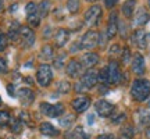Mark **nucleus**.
<instances>
[{"instance_id":"obj_1","label":"nucleus","mask_w":150,"mask_h":139,"mask_svg":"<svg viewBox=\"0 0 150 139\" xmlns=\"http://www.w3.org/2000/svg\"><path fill=\"white\" fill-rule=\"evenodd\" d=\"M131 95L136 102H145L150 96V81L145 78H136L131 86Z\"/></svg>"},{"instance_id":"obj_2","label":"nucleus","mask_w":150,"mask_h":139,"mask_svg":"<svg viewBox=\"0 0 150 139\" xmlns=\"http://www.w3.org/2000/svg\"><path fill=\"white\" fill-rule=\"evenodd\" d=\"M53 79V70L49 64H40L36 71V81L38 84L43 88L50 85V82Z\"/></svg>"},{"instance_id":"obj_3","label":"nucleus","mask_w":150,"mask_h":139,"mask_svg":"<svg viewBox=\"0 0 150 139\" xmlns=\"http://www.w3.org/2000/svg\"><path fill=\"white\" fill-rule=\"evenodd\" d=\"M39 109H40V111H42L45 116L52 117V118H57V117H60V116L64 113V106H63L61 103L50 104V103L43 102V103H40Z\"/></svg>"},{"instance_id":"obj_4","label":"nucleus","mask_w":150,"mask_h":139,"mask_svg":"<svg viewBox=\"0 0 150 139\" xmlns=\"http://www.w3.org/2000/svg\"><path fill=\"white\" fill-rule=\"evenodd\" d=\"M79 82L85 86L86 89H92V88H95L96 84L99 82V71H96L95 68L86 70L85 72L81 75Z\"/></svg>"},{"instance_id":"obj_5","label":"nucleus","mask_w":150,"mask_h":139,"mask_svg":"<svg viewBox=\"0 0 150 139\" xmlns=\"http://www.w3.org/2000/svg\"><path fill=\"white\" fill-rule=\"evenodd\" d=\"M99 43H100V33L97 32V31H88V32L82 36V39H81V46H82V49L83 48L93 49V48H96Z\"/></svg>"},{"instance_id":"obj_6","label":"nucleus","mask_w":150,"mask_h":139,"mask_svg":"<svg viewBox=\"0 0 150 139\" xmlns=\"http://www.w3.org/2000/svg\"><path fill=\"white\" fill-rule=\"evenodd\" d=\"M95 110H96V113L100 116V117L107 118V117H110V116H111L112 113H114L115 107H114V104H112V103L100 99V100H97V102L95 103Z\"/></svg>"},{"instance_id":"obj_7","label":"nucleus","mask_w":150,"mask_h":139,"mask_svg":"<svg viewBox=\"0 0 150 139\" xmlns=\"http://www.w3.org/2000/svg\"><path fill=\"white\" fill-rule=\"evenodd\" d=\"M131 68L134 71L135 75H138L139 78H142V75L145 74L146 71V63H145V57L140 53H136L132 59V63H131Z\"/></svg>"},{"instance_id":"obj_8","label":"nucleus","mask_w":150,"mask_h":139,"mask_svg":"<svg viewBox=\"0 0 150 139\" xmlns=\"http://www.w3.org/2000/svg\"><path fill=\"white\" fill-rule=\"evenodd\" d=\"M102 17V7L100 6H92L91 9H88V11L85 13V24L88 25H96V22L100 20Z\"/></svg>"},{"instance_id":"obj_9","label":"nucleus","mask_w":150,"mask_h":139,"mask_svg":"<svg viewBox=\"0 0 150 139\" xmlns=\"http://www.w3.org/2000/svg\"><path fill=\"white\" fill-rule=\"evenodd\" d=\"M91 97L86 96V95H81V96L75 97L74 100H72V109L75 110V113H85L88 109H89V106H91Z\"/></svg>"},{"instance_id":"obj_10","label":"nucleus","mask_w":150,"mask_h":139,"mask_svg":"<svg viewBox=\"0 0 150 139\" xmlns=\"http://www.w3.org/2000/svg\"><path fill=\"white\" fill-rule=\"evenodd\" d=\"M131 40L134 43L135 46L140 50H145L147 48V35L143 29H136L134 33H132V36H131Z\"/></svg>"},{"instance_id":"obj_11","label":"nucleus","mask_w":150,"mask_h":139,"mask_svg":"<svg viewBox=\"0 0 150 139\" xmlns=\"http://www.w3.org/2000/svg\"><path fill=\"white\" fill-rule=\"evenodd\" d=\"M107 71H108V79H110V84H118L121 81V70H120V65H118L117 61H111L110 64L107 65Z\"/></svg>"},{"instance_id":"obj_12","label":"nucleus","mask_w":150,"mask_h":139,"mask_svg":"<svg viewBox=\"0 0 150 139\" xmlns=\"http://www.w3.org/2000/svg\"><path fill=\"white\" fill-rule=\"evenodd\" d=\"M82 70H83V67L78 60H71L65 67V72L70 78H78L82 75Z\"/></svg>"},{"instance_id":"obj_13","label":"nucleus","mask_w":150,"mask_h":139,"mask_svg":"<svg viewBox=\"0 0 150 139\" xmlns=\"http://www.w3.org/2000/svg\"><path fill=\"white\" fill-rule=\"evenodd\" d=\"M20 36H21L22 42H24V46L25 48H29L32 46L33 42H35V32L29 27H20Z\"/></svg>"},{"instance_id":"obj_14","label":"nucleus","mask_w":150,"mask_h":139,"mask_svg":"<svg viewBox=\"0 0 150 139\" xmlns=\"http://www.w3.org/2000/svg\"><path fill=\"white\" fill-rule=\"evenodd\" d=\"M97 63H99V54L93 53V52L82 54V57H81V64H82L83 68H93Z\"/></svg>"},{"instance_id":"obj_15","label":"nucleus","mask_w":150,"mask_h":139,"mask_svg":"<svg viewBox=\"0 0 150 139\" xmlns=\"http://www.w3.org/2000/svg\"><path fill=\"white\" fill-rule=\"evenodd\" d=\"M117 33H118V14L115 11H112L111 14H110V20H108L106 35H107L108 39H111V38H114Z\"/></svg>"},{"instance_id":"obj_16","label":"nucleus","mask_w":150,"mask_h":139,"mask_svg":"<svg viewBox=\"0 0 150 139\" xmlns=\"http://www.w3.org/2000/svg\"><path fill=\"white\" fill-rule=\"evenodd\" d=\"M17 96L20 99V102L24 104V106H28V104H31V103L35 100V93L33 91H31L29 88H21L18 93H17Z\"/></svg>"},{"instance_id":"obj_17","label":"nucleus","mask_w":150,"mask_h":139,"mask_svg":"<svg viewBox=\"0 0 150 139\" xmlns=\"http://www.w3.org/2000/svg\"><path fill=\"white\" fill-rule=\"evenodd\" d=\"M149 20H150V14L146 11V9L140 7L139 10H138V13H136V16H135L134 24L138 25V27H143V25H146L149 22Z\"/></svg>"},{"instance_id":"obj_18","label":"nucleus","mask_w":150,"mask_h":139,"mask_svg":"<svg viewBox=\"0 0 150 139\" xmlns=\"http://www.w3.org/2000/svg\"><path fill=\"white\" fill-rule=\"evenodd\" d=\"M68 39H70V32H68L67 29H63V28L57 29L56 36H54V40H56V45H57L59 48L65 46L67 42H68Z\"/></svg>"},{"instance_id":"obj_19","label":"nucleus","mask_w":150,"mask_h":139,"mask_svg":"<svg viewBox=\"0 0 150 139\" xmlns=\"http://www.w3.org/2000/svg\"><path fill=\"white\" fill-rule=\"evenodd\" d=\"M39 131L46 136H57L60 134V131L54 125H52L50 123H42L39 125Z\"/></svg>"},{"instance_id":"obj_20","label":"nucleus","mask_w":150,"mask_h":139,"mask_svg":"<svg viewBox=\"0 0 150 139\" xmlns=\"http://www.w3.org/2000/svg\"><path fill=\"white\" fill-rule=\"evenodd\" d=\"M135 7H136V0H127L122 4V13L127 18H131L134 16Z\"/></svg>"},{"instance_id":"obj_21","label":"nucleus","mask_w":150,"mask_h":139,"mask_svg":"<svg viewBox=\"0 0 150 139\" xmlns=\"http://www.w3.org/2000/svg\"><path fill=\"white\" fill-rule=\"evenodd\" d=\"M39 57H40L42 60H45V61L52 60L54 57V49H53V46H50V45H45V46L40 49Z\"/></svg>"},{"instance_id":"obj_22","label":"nucleus","mask_w":150,"mask_h":139,"mask_svg":"<svg viewBox=\"0 0 150 139\" xmlns=\"http://www.w3.org/2000/svg\"><path fill=\"white\" fill-rule=\"evenodd\" d=\"M50 9H52V3H50L49 0H43V1H40V4L38 6V14H39V17H40V18L46 17L49 14Z\"/></svg>"},{"instance_id":"obj_23","label":"nucleus","mask_w":150,"mask_h":139,"mask_svg":"<svg viewBox=\"0 0 150 139\" xmlns=\"http://www.w3.org/2000/svg\"><path fill=\"white\" fill-rule=\"evenodd\" d=\"M75 121V116L74 114H67V116H64V117H61L59 120L60 125L63 127V128H70L71 125L74 124Z\"/></svg>"},{"instance_id":"obj_24","label":"nucleus","mask_w":150,"mask_h":139,"mask_svg":"<svg viewBox=\"0 0 150 139\" xmlns=\"http://www.w3.org/2000/svg\"><path fill=\"white\" fill-rule=\"evenodd\" d=\"M10 125H11V131L14 134H21L22 132V123L21 120L18 118H11L10 120Z\"/></svg>"},{"instance_id":"obj_25","label":"nucleus","mask_w":150,"mask_h":139,"mask_svg":"<svg viewBox=\"0 0 150 139\" xmlns=\"http://www.w3.org/2000/svg\"><path fill=\"white\" fill-rule=\"evenodd\" d=\"M71 136H72V139H88L89 138V135L85 134V131H83V128H82L81 125H78L76 128H74Z\"/></svg>"},{"instance_id":"obj_26","label":"nucleus","mask_w":150,"mask_h":139,"mask_svg":"<svg viewBox=\"0 0 150 139\" xmlns=\"http://www.w3.org/2000/svg\"><path fill=\"white\" fill-rule=\"evenodd\" d=\"M135 131L132 125H125L124 128H121V139H132Z\"/></svg>"},{"instance_id":"obj_27","label":"nucleus","mask_w":150,"mask_h":139,"mask_svg":"<svg viewBox=\"0 0 150 139\" xmlns=\"http://www.w3.org/2000/svg\"><path fill=\"white\" fill-rule=\"evenodd\" d=\"M67 9H68V11L70 13H78L81 9V3H79V0H68L67 1Z\"/></svg>"},{"instance_id":"obj_28","label":"nucleus","mask_w":150,"mask_h":139,"mask_svg":"<svg viewBox=\"0 0 150 139\" xmlns=\"http://www.w3.org/2000/svg\"><path fill=\"white\" fill-rule=\"evenodd\" d=\"M57 91L60 92V93H68V92L71 91V84L68 82V81H60L59 84H57Z\"/></svg>"},{"instance_id":"obj_29","label":"nucleus","mask_w":150,"mask_h":139,"mask_svg":"<svg viewBox=\"0 0 150 139\" xmlns=\"http://www.w3.org/2000/svg\"><path fill=\"white\" fill-rule=\"evenodd\" d=\"M99 82H102V84H107V82H110V79H108L107 65L103 67V68L99 71Z\"/></svg>"},{"instance_id":"obj_30","label":"nucleus","mask_w":150,"mask_h":139,"mask_svg":"<svg viewBox=\"0 0 150 139\" xmlns=\"http://www.w3.org/2000/svg\"><path fill=\"white\" fill-rule=\"evenodd\" d=\"M118 32H120V35H121L124 39L128 38V28H127V24H125L124 21L118 22Z\"/></svg>"},{"instance_id":"obj_31","label":"nucleus","mask_w":150,"mask_h":139,"mask_svg":"<svg viewBox=\"0 0 150 139\" xmlns=\"http://www.w3.org/2000/svg\"><path fill=\"white\" fill-rule=\"evenodd\" d=\"M28 22H29V25H32V27H38L39 24H40V17L39 14H31V16H28Z\"/></svg>"},{"instance_id":"obj_32","label":"nucleus","mask_w":150,"mask_h":139,"mask_svg":"<svg viewBox=\"0 0 150 139\" xmlns=\"http://www.w3.org/2000/svg\"><path fill=\"white\" fill-rule=\"evenodd\" d=\"M25 11H27L28 16H31V14H36L38 13V6L33 3V1H29L27 6H25Z\"/></svg>"},{"instance_id":"obj_33","label":"nucleus","mask_w":150,"mask_h":139,"mask_svg":"<svg viewBox=\"0 0 150 139\" xmlns=\"http://www.w3.org/2000/svg\"><path fill=\"white\" fill-rule=\"evenodd\" d=\"M10 114L7 111H0V124H3V125H6V124L10 123Z\"/></svg>"},{"instance_id":"obj_34","label":"nucleus","mask_w":150,"mask_h":139,"mask_svg":"<svg viewBox=\"0 0 150 139\" xmlns=\"http://www.w3.org/2000/svg\"><path fill=\"white\" fill-rule=\"evenodd\" d=\"M121 56H122V63H124V64H128L129 59H131V50H129V48L124 49L122 53H121Z\"/></svg>"},{"instance_id":"obj_35","label":"nucleus","mask_w":150,"mask_h":139,"mask_svg":"<svg viewBox=\"0 0 150 139\" xmlns=\"http://www.w3.org/2000/svg\"><path fill=\"white\" fill-rule=\"evenodd\" d=\"M7 43H8V38L4 33H0V52H3L7 48Z\"/></svg>"},{"instance_id":"obj_36","label":"nucleus","mask_w":150,"mask_h":139,"mask_svg":"<svg viewBox=\"0 0 150 139\" xmlns=\"http://www.w3.org/2000/svg\"><path fill=\"white\" fill-rule=\"evenodd\" d=\"M139 114H140V123L142 124H149L150 123V114L149 113H146L145 110H140Z\"/></svg>"},{"instance_id":"obj_37","label":"nucleus","mask_w":150,"mask_h":139,"mask_svg":"<svg viewBox=\"0 0 150 139\" xmlns=\"http://www.w3.org/2000/svg\"><path fill=\"white\" fill-rule=\"evenodd\" d=\"M108 53H110V56H118V54H121V48H120V45H112L111 48H110V50H108Z\"/></svg>"},{"instance_id":"obj_38","label":"nucleus","mask_w":150,"mask_h":139,"mask_svg":"<svg viewBox=\"0 0 150 139\" xmlns=\"http://www.w3.org/2000/svg\"><path fill=\"white\" fill-rule=\"evenodd\" d=\"M64 59H65V54H60L57 59H54V67L56 68H61L63 63H64Z\"/></svg>"},{"instance_id":"obj_39","label":"nucleus","mask_w":150,"mask_h":139,"mask_svg":"<svg viewBox=\"0 0 150 139\" xmlns=\"http://www.w3.org/2000/svg\"><path fill=\"white\" fill-rule=\"evenodd\" d=\"M7 63H6L4 59H1L0 57V74H4V72H7Z\"/></svg>"},{"instance_id":"obj_40","label":"nucleus","mask_w":150,"mask_h":139,"mask_svg":"<svg viewBox=\"0 0 150 139\" xmlns=\"http://www.w3.org/2000/svg\"><path fill=\"white\" fill-rule=\"evenodd\" d=\"M125 118H127V116L121 113L120 116H117V117H114V118H112V124H121V123L124 121V120H125Z\"/></svg>"},{"instance_id":"obj_41","label":"nucleus","mask_w":150,"mask_h":139,"mask_svg":"<svg viewBox=\"0 0 150 139\" xmlns=\"http://www.w3.org/2000/svg\"><path fill=\"white\" fill-rule=\"evenodd\" d=\"M117 3H118V0H104V6H106L107 9H112V7H115Z\"/></svg>"},{"instance_id":"obj_42","label":"nucleus","mask_w":150,"mask_h":139,"mask_svg":"<svg viewBox=\"0 0 150 139\" xmlns=\"http://www.w3.org/2000/svg\"><path fill=\"white\" fill-rule=\"evenodd\" d=\"M96 139H117V138L112 134H102V135H99Z\"/></svg>"},{"instance_id":"obj_43","label":"nucleus","mask_w":150,"mask_h":139,"mask_svg":"<svg viewBox=\"0 0 150 139\" xmlns=\"http://www.w3.org/2000/svg\"><path fill=\"white\" fill-rule=\"evenodd\" d=\"M74 89L76 92H85L86 91V88L83 85H82V84H81V82H78V84H76V85L74 86Z\"/></svg>"},{"instance_id":"obj_44","label":"nucleus","mask_w":150,"mask_h":139,"mask_svg":"<svg viewBox=\"0 0 150 139\" xmlns=\"http://www.w3.org/2000/svg\"><path fill=\"white\" fill-rule=\"evenodd\" d=\"M21 120L22 121H29V116H28V113L27 111H21Z\"/></svg>"},{"instance_id":"obj_45","label":"nucleus","mask_w":150,"mask_h":139,"mask_svg":"<svg viewBox=\"0 0 150 139\" xmlns=\"http://www.w3.org/2000/svg\"><path fill=\"white\" fill-rule=\"evenodd\" d=\"M81 49H82L81 43L79 45H72V46H71V52H78V50H81Z\"/></svg>"},{"instance_id":"obj_46","label":"nucleus","mask_w":150,"mask_h":139,"mask_svg":"<svg viewBox=\"0 0 150 139\" xmlns=\"http://www.w3.org/2000/svg\"><path fill=\"white\" fill-rule=\"evenodd\" d=\"M7 91H8V93H10L11 96H14V95H16V92H14V86H13V85L7 86Z\"/></svg>"},{"instance_id":"obj_47","label":"nucleus","mask_w":150,"mask_h":139,"mask_svg":"<svg viewBox=\"0 0 150 139\" xmlns=\"http://www.w3.org/2000/svg\"><path fill=\"white\" fill-rule=\"evenodd\" d=\"M17 9H18V4H17V3H16V4H13V6H11V7H10V13H16V11H17Z\"/></svg>"},{"instance_id":"obj_48","label":"nucleus","mask_w":150,"mask_h":139,"mask_svg":"<svg viewBox=\"0 0 150 139\" xmlns=\"http://www.w3.org/2000/svg\"><path fill=\"white\" fill-rule=\"evenodd\" d=\"M88 123L91 124V125L93 124V116H89V117H88Z\"/></svg>"},{"instance_id":"obj_49","label":"nucleus","mask_w":150,"mask_h":139,"mask_svg":"<svg viewBox=\"0 0 150 139\" xmlns=\"http://www.w3.org/2000/svg\"><path fill=\"white\" fill-rule=\"evenodd\" d=\"M3 10V0H0V11Z\"/></svg>"},{"instance_id":"obj_50","label":"nucleus","mask_w":150,"mask_h":139,"mask_svg":"<svg viewBox=\"0 0 150 139\" xmlns=\"http://www.w3.org/2000/svg\"><path fill=\"white\" fill-rule=\"evenodd\" d=\"M147 4H149V7H150V0H147Z\"/></svg>"},{"instance_id":"obj_51","label":"nucleus","mask_w":150,"mask_h":139,"mask_svg":"<svg viewBox=\"0 0 150 139\" xmlns=\"http://www.w3.org/2000/svg\"><path fill=\"white\" fill-rule=\"evenodd\" d=\"M0 106H1V99H0Z\"/></svg>"},{"instance_id":"obj_52","label":"nucleus","mask_w":150,"mask_h":139,"mask_svg":"<svg viewBox=\"0 0 150 139\" xmlns=\"http://www.w3.org/2000/svg\"><path fill=\"white\" fill-rule=\"evenodd\" d=\"M89 1H95V0H89Z\"/></svg>"},{"instance_id":"obj_53","label":"nucleus","mask_w":150,"mask_h":139,"mask_svg":"<svg viewBox=\"0 0 150 139\" xmlns=\"http://www.w3.org/2000/svg\"><path fill=\"white\" fill-rule=\"evenodd\" d=\"M149 38H150V35H149Z\"/></svg>"},{"instance_id":"obj_54","label":"nucleus","mask_w":150,"mask_h":139,"mask_svg":"<svg viewBox=\"0 0 150 139\" xmlns=\"http://www.w3.org/2000/svg\"><path fill=\"white\" fill-rule=\"evenodd\" d=\"M0 139H1V138H0Z\"/></svg>"}]
</instances>
